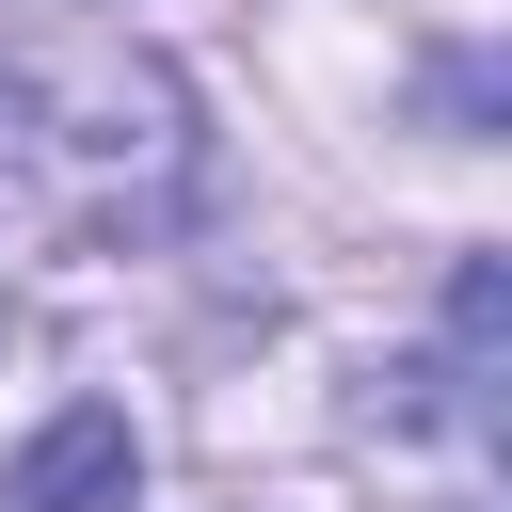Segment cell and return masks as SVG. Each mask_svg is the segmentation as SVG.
Returning <instances> with one entry per match:
<instances>
[{"instance_id":"cell-1","label":"cell","mask_w":512,"mask_h":512,"mask_svg":"<svg viewBox=\"0 0 512 512\" xmlns=\"http://www.w3.org/2000/svg\"><path fill=\"white\" fill-rule=\"evenodd\" d=\"M0 176L48 192L64 224H96V240L176 224V192H192V96H176V64L128 48V32L0 48Z\"/></svg>"},{"instance_id":"cell-2","label":"cell","mask_w":512,"mask_h":512,"mask_svg":"<svg viewBox=\"0 0 512 512\" xmlns=\"http://www.w3.org/2000/svg\"><path fill=\"white\" fill-rule=\"evenodd\" d=\"M144 496V432L112 416V400H64L16 464H0V512H128Z\"/></svg>"}]
</instances>
